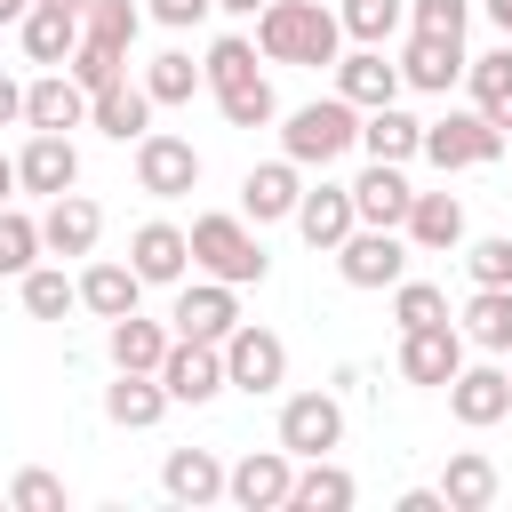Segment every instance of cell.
Here are the masks:
<instances>
[{"mask_svg": "<svg viewBox=\"0 0 512 512\" xmlns=\"http://www.w3.org/2000/svg\"><path fill=\"white\" fill-rule=\"evenodd\" d=\"M504 40H512V24H504Z\"/></svg>", "mask_w": 512, "mask_h": 512, "instance_id": "11a10c76", "label": "cell"}, {"mask_svg": "<svg viewBox=\"0 0 512 512\" xmlns=\"http://www.w3.org/2000/svg\"><path fill=\"white\" fill-rule=\"evenodd\" d=\"M400 232H408V248H432V256L440 248H464V200L456 192H416V208H408Z\"/></svg>", "mask_w": 512, "mask_h": 512, "instance_id": "f546056e", "label": "cell"}, {"mask_svg": "<svg viewBox=\"0 0 512 512\" xmlns=\"http://www.w3.org/2000/svg\"><path fill=\"white\" fill-rule=\"evenodd\" d=\"M16 40H24L32 64H72V48H80V8H48V0H32L24 24H16Z\"/></svg>", "mask_w": 512, "mask_h": 512, "instance_id": "484cf974", "label": "cell"}, {"mask_svg": "<svg viewBox=\"0 0 512 512\" xmlns=\"http://www.w3.org/2000/svg\"><path fill=\"white\" fill-rule=\"evenodd\" d=\"M8 192H24V184H16V160L0 152V208H8Z\"/></svg>", "mask_w": 512, "mask_h": 512, "instance_id": "f907efd6", "label": "cell"}, {"mask_svg": "<svg viewBox=\"0 0 512 512\" xmlns=\"http://www.w3.org/2000/svg\"><path fill=\"white\" fill-rule=\"evenodd\" d=\"M192 184H200V152H192V136L144 128V136H136V192H152V200H184Z\"/></svg>", "mask_w": 512, "mask_h": 512, "instance_id": "8992f818", "label": "cell"}, {"mask_svg": "<svg viewBox=\"0 0 512 512\" xmlns=\"http://www.w3.org/2000/svg\"><path fill=\"white\" fill-rule=\"evenodd\" d=\"M24 8H32V0H0V24H24Z\"/></svg>", "mask_w": 512, "mask_h": 512, "instance_id": "f5cc1de1", "label": "cell"}, {"mask_svg": "<svg viewBox=\"0 0 512 512\" xmlns=\"http://www.w3.org/2000/svg\"><path fill=\"white\" fill-rule=\"evenodd\" d=\"M456 328H464V344H480V352H504V360H512V288H472Z\"/></svg>", "mask_w": 512, "mask_h": 512, "instance_id": "1f68e13d", "label": "cell"}, {"mask_svg": "<svg viewBox=\"0 0 512 512\" xmlns=\"http://www.w3.org/2000/svg\"><path fill=\"white\" fill-rule=\"evenodd\" d=\"M216 0H152V24H168V32H184V24H200Z\"/></svg>", "mask_w": 512, "mask_h": 512, "instance_id": "7dc6e473", "label": "cell"}, {"mask_svg": "<svg viewBox=\"0 0 512 512\" xmlns=\"http://www.w3.org/2000/svg\"><path fill=\"white\" fill-rule=\"evenodd\" d=\"M8 512H64V480L40 472V464H24V472L8 480Z\"/></svg>", "mask_w": 512, "mask_h": 512, "instance_id": "ee69618b", "label": "cell"}, {"mask_svg": "<svg viewBox=\"0 0 512 512\" xmlns=\"http://www.w3.org/2000/svg\"><path fill=\"white\" fill-rule=\"evenodd\" d=\"M464 88H472V104L512 136V40L488 48V56H472V64H464Z\"/></svg>", "mask_w": 512, "mask_h": 512, "instance_id": "d6a6232c", "label": "cell"}, {"mask_svg": "<svg viewBox=\"0 0 512 512\" xmlns=\"http://www.w3.org/2000/svg\"><path fill=\"white\" fill-rule=\"evenodd\" d=\"M168 328L176 336H200V344H224L240 328V288L232 280H184L176 304H168Z\"/></svg>", "mask_w": 512, "mask_h": 512, "instance_id": "52a82bcc", "label": "cell"}, {"mask_svg": "<svg viewBox=\"0 0 512 512\" xmlns=\"http://www.w3.org/2000/svg\"><path fill=\"white\" fill-rule=\"evenodd\" d=\"M80 24H88V40H104V48H136V32H144V8L136 0H88L80 8Z\"/></svg>", "mask_w": 512, "mask_h": 512, "instance_id": "f35d334b", "label": "cell"}, {"mask_svg": "<svg viewBox=\"0 0 512 512\" xmlns=\"http://www.w3.org/2000/svg\"><path fill=\"white\" fill-rule=\"evenodd\" d=\"M464 272H472V288H512V240H504V232L472 240V248H464Z\"/></svg>", "mask_w": 512, "mask_h": 512, "instance_id": "f6af8a7d", "label": "cell"}, {"mask_svg": "<svg viewBox=\"0 0 512 512\" xmlns=\"http://www.w3.org/2000/svg\"><path fill=\"white\" fill-rule=\"evenodd\" d=\"M160 384H168V400H184V408H200V400H216L232 376H224V344H200V336H176L168 344V360H160Z\"/></svg>", "mask_w": 512, "mask_h": 512, "instance_id": "7c38bea8", "label": "cell"}, {"mask_svg": "<svg viewBox=\"0 0 512 512\" xmlns=\"http://www.w3.org/2000/svg\"><path fill=\"white\" fill-rule=\"evenodd\" d=\"M472 24V0H408V32H440V40H464Z\"/></svg>", "mask_w": 512, "mask_h": 512, "instance_id": "bcb514c9", "label": "cell"}, {"mask_svg": "<svg viewBox=\"0 0 512 512\" xmlns=\"http://www.w3.org/2000/svg\"><path fill=\"white\" fill-rule=\"evenodd\" d=\"M352 208H360V224H408V208H416V184L400 176V160H368L360 176H352Z\"/></svg>", "mask_w": 512, "mask_h": 512, "instance_id": "44dd1931", "label": "cell"}, {"mask_svg": "<svg viewBox=\"0 0 512 512\" xmlns=\"http://www.w3.org/2000/svg\"><path fill=\"white\" fill-rule=\"evenodd\" d=\"M136 296H144V272H136V264H120V256H96V264L80 272V304H88L96 320L136 312Z\"/></svg>", "mask_w": 512, "mask_h": 512, "instance_id": "4316f807", "label": "cell"}, {"mask_svg": "<svg viewBox=\"0 0 512 512\" xmlns=\"http://www.w3.org/2000/svg\"><path fill=\"white\" fill-rule=\"evenodd\" d=\"M504 376H512V368H504Z\"/></svg>", "mask_w": 512, "mask_h": 512, "instance_id": "9f6ffc18", "label": "cell"}, {"mask_svg": "<svg viewBox=\"0 0 512 512\" xmlns=\"http://www.w3.org/2000/svg\"><path fill=\"white\" fill-rule=\"evenodd\" d=\"M64 72H72V80H80V88H88V96H96V88H112V80H120V72H128V56H120V48H104V40H88V32H80V48H72V64H64Z\"/></svg>", "mask_w": 512, "mask_h": 512, "instance_id": "60d3db41", "label": "cell"}, {"mask_svg": "<svg viewBox=\"0 0 512 512\" xmlns=\"http://www.w3.org/2000/svg\"><path fill=\"white\" fill-rule=\"evenodd\" d=\"M224 376L240 384V392H280L288 384V344L272 336V328H256V320H240L232 336H224Z\"/></svg>", "mask_w": 512, "mask_h": 512, "instance_id": "ba28073f", "label": "cell"}, {"mask_svg": "<svg viewBox=\"0 0 512 512\" xmlns=\"http://www.w3.org/2000/svg\"><path fill=\"white\" fill-rule=\"evenodd\" d=\"M360 488H352V472L344 464H328V456H304V472H296V488H288V512H344Z\"/></svg>", "mask_w": 512, "mask_h": 512, "instance_id": "836d02e7", "label": "cell"}, {"mask_svg": "<svg viewBox=\"0 0 512 512\" xmlns=\"http://www.w3.org/2000/svg\"><path fill=\"white\" fill-rule=\"evenodd\" d=\"M24 128H88V88L64 72V64H48L32 88H24Z\"/></svg>", "mask_w": 512, "mask_h": 512, "instance_id": "d6986e66", "label": "cell"}, {"mask_svg": "<svg viewBox=\"0 0 512 512\" xmlns=\"http://www.w3.org/2000/svg\"><path fill=\"white\" fill-rule=\"evenodd\" d=\"M344 440V400L336 392H288L280 400V448L304 464V456H328Z\"/></svg>", "mask_w": 512, "mask_h": 512, "instance_id": "9c48e42d", "label": "cell"}, {"mask_svg": "<svg viewBox=\"0 0 512 512\" xmlns=\"http://www.w3.org/2000/svg\"><path fill=\"white\" fill-rule=\"evenodd\" d=\"M296 200H304V168H296L288 152L240 176V216H248V224H280V216H296Z\"/></svg>", "mask_w": 512, "mask_h": 512, "instance_id": "5bb4252c", "label": "cell"}, {"mask_svg": "<svg viewBox=\"0 0 512 512\" xmlns=\"http://www.w3.org/2000/svg\"><path fill=\"white\" fill-rule=\"evenodd\" d=\"M152 112H160V104H152V88H144V80H128V72H120L112 88H96V96H88V128H104L112 144H136V136L152 128Z\"/></svg>", "mask_w": 512, "mask_h": 512, "instance_id": "ffe728a7", "label": "cell"}, {"mask_svg": "<svg viewBox=\"0 0 512 512\" xmlns=\"http://www.w3.org/2000/svg\"><path fill=\"white\" fill-rule=\"evenodd\" d=\"M456 368H464V328L456 320H432V328H400V376L408 384H456Z\"/></svg>", "mask_w": 512, "mask_h": 512, "instance_id": "8fae6325", "label": "cell"}, {"mask_svg": "<svg viewBox=\"0 0 512 512\" xmlns=\"http://www.w3.org/2000/svg\"><path fill=\"white\" fill-rule=\"evenodd\" d=\"M8 120H24V88L0 72V128H8Z\"/></svg>", "mask_w": 512, "mask_h": 512, "instance_id": "681fc988", "label": "cell"}, {"mask_svg": "<svg viewBox=\"0 0 512 512\" xmlns=\"http://www.w3.org/2000/svg\"><path fill=\"white\" fill-rule=\"evenodd\" d=\"M360 152H368V160H400V168H408V160L424 152V120H408L400 104H376V112H360Z\"/></svg>", "mask_w": 512, "mask_h": 512, "instance_id": "f1b7e54d", "label": "cell"}, {"mask_svg": "<svg viewBox=\"0 0 512 512\" xmlns=\"http://www.w3.org/2000/svg\"><path fill=\"white\" fill-rule=\"evenodd\" d=\"M40 240H48V256H96L104 208H96L88 192H56V200L40 208Z\"/></svg>", "mask_w": 512, "mask_h": 512, "instance_id": "9a60e30c", "label": "cell"}, {"mask_svg": "<svg viewBox=\"0 0 512 512\" xmlns=\"http://www.w3.org/2000/svg\"><path fill=\"white\" fill-rule=\"evenodd\" d=\"M216 8H224V16H264L272 0H216Z\"/></svg>", "mask_w": 512, "mask_h": 512, "instance_id": "816d5d0a", "label": "cell"}, {"mask_svg": "<svg viewBox=\"0 0 512 512\" xmlns=\"http://www.w3.org/2000/svg\"><path fill=\"white\" fill-rule=\"evenodd\" d=\"M392 320H400V328H432V320H448V296H440L432 280H400V288H392Z\"/></svg>", "mask_w": 512, "mask_h": 512, "instance_id": "7bdbcfd3", "label": "cell"}, {"mask_svg": "<svg viewBox=\"0 0 512 512\" xmlns=\"http://www.w3.org/2000/svg\"><path fill=\"white\" fill-rule=\"evenodd\" d=\"M256 48H264V64H336L344 56V24L320 0H272L256 16Z\"/></svg>", "mask_w": 512, "mask_h": 512, "instance_id": "6da1fadb", "label": "cell"}, {"mask_svg": "<svg viewBox=\"0 0 512 512\" xmlns=\"http://www.w3.org/2000/svg\"><path fill=\"white\" fill-rule=\"evenodd\" d=\"M448 416H456L464 432L504 424V416H512V376H504V368H456V384H448Z\"/></svg>", "mask_w": 512, "mask_h": 512, "instance_id": "e0dca14e", "label": "cell"}, {"mask_svg": "<svg viewBox=\"0 0 512 512\" xmlns=\"http://www.w3.org/2000/svg\"><path fill=\"white\" fill-rule=\"evenodd\" d=\"M256 56H264L256 40H240V32H224V40H216V48L200 56V72H208V88H232V80H248V72H256Z\"/></svg>", "mask_w": 512, "mask_h": 512, "instance_id": "b9f144b4", "label": "cell"}, {"mask_svg": "<svg viewBox=\"0 0 512 512\" xmlns=\"http://www.w3.org/2000/svg\"><path fill=\"white\" fill-rule=\"evenodd\" d=\"M440 496H448V512H488V504L504 496V472H496L480 448H456L448 472H440Z\"/></svg>", "mask_w": 512, "mask_h": 512, "instance_id": "83f0119b", "label": "cell"}, {"mask_svg": "<svg viewBox=\"0 0 512 512\" xmlns=\"http://www.w3.org/2000/svg\"><path fill=\"white\" fill-rule=\"evenodd\" d=\"M104 344H112V368H152V376H160V360H168L176 328H160V320H144V312H120Z\"/></svg>", "mask_w": 512, "mask_h": 512, "instance_id": "4dcf8cb0", "label": "cell"}, {"mask_svg": "<svg viewBox=\"0 0 512 512\" xmlns=\"http://www.w3.org/2000/svg\"><path fill=\"white\" fill-rule=\"evenodd\" d=\"M288 488H296V456H288V448H248V456L224 472V496H232L240 512H280Z\"/></svg>", "mask_w": 512, "mask_h": 512, "instance_id": "30bf717a", "label": "cell"}, {"mask_svg": "<svg viewBox=\"0 0 512 512\" xmlns=\"http://www.w3.org/2000/svg\"><path fill=\"white\" fill-rule=\"evenodd\" d=\"M144 88H152V104H192V88H208V72H200L184 48H168V56L144 64Z\"/></svg>", "mask_w": 512, "mask_h": 512, "instance_id": "8d00e7d4", "label": "cell"}, {"mask_svg": "<svg viewBox=\"0 0 512 512\" xmlns=\"http://www.w3.org/2000/svg\"><path fill=\"white\" fill-rule=\"evenodd\" d=\"M352 144H360V104H352V96H312V104H296L288 128H280V152H288L296 168H328V160H344Z\"/></svg>", "mask_w": 512, "mask_h": 512, "instance_id": "7a4b0ae2", "label": "cell"}, {"mask_svg": "<svg viewBox=\"0 0 512 512\" xmlns=\"http://www.w3.org/2000/svg\"><path fill=\"white\" fill-rule=\"evenodd\" d=\"M400 512H448V496H440V488H408V496H400Z\"/></svg>", "mask_w": 512, "mask_h": 512, "instance_id": "c3c4849f", "label": "cell"}, {"mask_svg": "<svg viewBox=\"0 0 512 512\" xmlns=\"http://www.w3.org/2000/svg\"><path fill=\"white\" fill-rule=\"evenodd\" d=\"M336 24H344L352 48H384L408 24V0H336Z\"/></svg>", "mask_w": 512, "mask_h": 512, "instance_id": "e575fe53", "label": "cell"}, {"mask_svg": "<svg viewBox=\"0 0 512 512\" xmlns=\"http://www.w3.org/2000/svg\"><path fill=\"white\" fill-rule=\"evenodd\" d=\"M128 264L144 272V288H176V280H184V264H192V232L152 216V224H136V232H128Z\"/></svg>", "mask_w": 512, "mask_h": 512, "instance_id": "2e32d148", "label": "cell"}, {"mask_svg": "<svg viewBox=\"0 0 512 512\" xmlns=\"http://www.w3.org/2000/svg\"><path fill=\"white\" fill-rule=\"evenodd\" d=\"M168 408H176V400H168V384H160L152 368H120V384H104V416L128 424V432H152Z\"/></svg>", "mask_w": 512, "mask_h": 512, "instance_id": "cb8c5ba5", "label": "cell"}, {"mask_svg": "<svg viewBox=\"0 0 512 512\" xmlns=\"http://www.w3.org/2000/svg\"><path fill=\"white\" fill-rule=\"evenodd\" d=\"M192 264H200L208 280H232V288H248V280L272 272V256H264V240L248 232V216H192Z\"/></svg>", "mask_w": 512, "mask_h": 512, "instance_id": "3957f363", "label": "cell"}, {"mask_svg": "<svg viewBox=\"0 0 512 512\" xmlns=\"http://www.w3.org/2000/svg\"><path fill=\"white\" fill-rule=\"evenodd\" d=\"M464 40H440V32H408V48H400V80L408 88H424V96H448L456 80H464Z\"/></svg>", "mask_w": 512, "mask_h": 512, "instance_id": "ac0fdd59", "label": "cell"}, {"mask_svg": "<svg viewBox=\"0 0 512 512\" xmlns=\"http://www.w3.org/2000/svg\"><path fill=\"white\" fill-rule=\"evenodd\" d=\"M408 80H400V64L384 56V48H352V56H336V96H352L360 112H376V104H392Z\"/></svg>", "mask_w": 512, "mask_h": 512, "instance_id": "603a6c76", "label": "cell"}, {"mask_svg": "<svg viewBox=\"0 0 512 512\" xmlns=\"http://www.w3.org/2000/svg\"><path fill=\"white\" fill-rule=\"evenodd\" d=\"M40 248H48V240H40V216L0 208V272H8V280H24V272L40 264Z\"/></svg>", "mask_w": 512, "mask_h": 512, "instance_id": "ab89813d", "label": "cell"}, {"mask_svg": "<svg viewBox=\"0 0 512 512\" xmlns=\"http://www.w3.org/2000/svg\"><path fill=\"white\" fill-rule=\"evenodd\" d=\"M504 128L472 104V112H448V120H424V160L432 168H488V160H504Z\"/></svg>", "mask_w": 512, "mask_h": 512, "instance_id": "277c9868", "label": "cell"}, {"mask_svg": "<svg viewBox=\"0 0 512 512\" xmlns=\"http://www.w3.org/2000/svg\"><path fill=\"white\" fill-rule=\"evenodd\" d=\"M16 184L40 192V200L72 192V184H80V144H72L64 128H32V144L16 152Z\"/></svg>", "mask_w": 512, "mask_h": 512, "instance_id": "4fadbf2b", "label": "cell"}, {"mask_svg": "<svg viewBox=\"0 0 512 512\" xmlns=\"http://www.w3.org/2000/svg\"><path fill=\"white\" fill-rule=\"evenodd\" d=\"M352 224H360V208H352V184H312L304 200H296V232L312 240V248H344L352 240Z\"/></svg>", "mask_w": 512, "mask_h": 512, "instance_id": "7402d4cb", "label": "cell"}, {"mask_svg": "<svg viewBox=\"0 0 512 512\" xmlns=\"http://www.w3.org/2000/svg\"><path fill=\"white\" fill-rule=\"evenodd\" d=\"M48 8H88V0H48Z\"/></svg>", "mask_w": 512, "mask_h": 512, "instance_id": "db71d44e", "label": "cell"}, {"mask_svg": "<svg viewBox=\"0 0 512 512\" xmlns=\"http://www.w3.org/2000/svg\"><path fill=\"white\" fill-rule=\"evenodd\" d=\"M16 288H24V312H32V320H64V312L80 304V280H64V264H32Z\"/></svg>", "mask_w": 512, "mask_h": 512, "instance_id": "d590c367", "label": "cell"}, {"mask_svg": "<svg viewBox=\"0 0 512 512\" xmlns=\"http://www.w3.org/2000/svg\"><path fill=\"white\" fill-rule=\"evenodd\" d=\"M224 472L232 464H216V448H168V464H160V488H168V504H216L224 496Z\"/></svg>", "mask_w": 512, "mask_h": 512, "instance_id": "d4e9b609", "label": "cell"}, {"mask_svg": "<svg viewBox=\"0 0 512 512\" xmlns=\"http://www.w3.org/2000/svg\"><path fill=\"white\" fill-rule=\"evenodd\" d=\"M216 112H224L232 128H264V120L280 112V96H272V80H264V72H248V80L216 88Z\"/></svg>", "mask_w": 512, "mask_h": 512, "instance_id": "74e56055", "label": "cell"}, {"mask_svg": "<svg viewBox=\"0 0 512 512\" xmlns=\"http://www.w3.org/2000/svg\"><path fill=\"white\" fill-rule=\"evenodd\" d=\"M336 272H344V288H400L408 280V232L352 224V240L336 248Z\"/></svg>", "mask_w": 512, "mask_h": 512, "instance_id": "5b68a950", "label": "cell"}]
</instances>
